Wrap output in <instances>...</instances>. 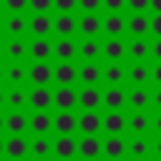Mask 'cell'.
<instances>
[{"instance_id": "cell-1", "label": "cell", "mask_w": 161, "mask_h": 161, "mask_svg": "<svg viewBox=\"0 0 161 161\" xmlns=\"http://www.w3.org/2000/svg\"><path fill=\"white\" fill-rule=\"evenodd\" d=\"M151 86V60H126V88Z\"/></svg>"}, {"instance_id": "cell-2", "label": "cell", "mask_w": 161, "mask_h": 161, "mask_svg": "<svg viewBox=\"0 0 161 161\" xmlns=\"http://www.w3.org/2000/svg\"><path fill=\"white\" fill-rule=\"evenodd\" d=\"M126 38H151V13H126Z\"/></svg>"}, {"instance_id": "cell-3", "label": "cell", "mask_w": 161, "mask_h": 161, "mask_svg": "<svg viewBox=\"0 0 161 161\" xmlns=\"http://www.w3.org/2000/svg\"><path fill=\"white\" fill-rule=\"evenodd\" d=\"M126 136H151V111H126Z\"/></svg>"}, {"instance_id": "cell-4", "label": "cell", "mask_w": 161, "mask_h": 161, "mask_svg": "<svg viewBox=\"0 0 161 161\" xmlns=\"http://www.w3.org/2000/svg\"><path fill=\"white\" fill-rule=\"evenodd\" d=\"M126 111H151V86L126 88Z\"/></svg>"}, {"instance_id": "cell-5", "label": "cell", "mask_w": 161, "mask_h": 161, "mask_svg": "<svg viewBox=\"0 0 161 161\" xmlns=\"http://www.w3.org/2000/svg\"><path fill=\"white\" fill-rule=\"evenodd\" d=\"M126 158L151 161V136H126Z\"/></svg>"}, {"instance_id": "cell-6", "label": "cell", "mask_w": 161, "mask_h": 161, "mask_svg": "<svg viewBox=\"0 0 161 161\" xmlns=\"http://www.w3.org/2000/svg\"><path fill=\"white\" fill-rule=\"evenodd\" d=\"M101 108H106V111H126V86H106V88H101Z\"/></svg>"}, {"instance_id": "cell-7", "label": "cell", "mask_w": 161, "mask_h": 161, "mask_svg": "<svg viewBox=\"0 0 161 161\" xmlns=\"http://www.w3.org/2000/svg\"><path fill=\"white\" fill-rule=\"evenodd\" d=\"M101 33L106 38H126V13H106L101 18Z\"/></svg>"}, {"instance_id": "cell-8", "label": "cell", "mask_w": 161, "mask_h": 161, "mask_svg": "<svg viewBox=\"0 0 161 161\" xmlns=\"http://www.w3.org/2000/svg\"><path fill=\"white\" fill-rule=\"evenodd\" d=\"M101 58L111 63H126V38H106L101 43Z\"/></svg>"}, {"instance_id": "cell-9", "label": "cell", "mask_w": 161, "mask_h": 161, "mask_svg": "<svg viewBox=\"0 0 161 161\" xmlns=\"http://www.w3.org/2000/svg\"><path fill=\"white\" fill-rule=\"evenodd\" d=\"M101 131L106 136H126V111H106Z\"/></svg>"}, {"instance_id": "cell-10", "label": "cell", "mask_w": 161, "mask_h": 161, "mask_svg": "<svg viewBox=\"0 0 161 161\" xmlns=\"http://www.w3.org/2000/svg\"><path fill=\"white\" fill-rule=\"evenodd\" d=\"M126 60H151V38H126Z\"/></svg>"}, {"instance_id": "cell-11", "label": "cell", "mask_w": 161, "mask_h": 161, "mask_svg": "<svg viewBox=\"0 0 161 161\" xmlns=\"http://www.w3.org/2000/svg\"><path fill=\"white\" fill-rule=\"evenodd\" d=\"M101 83H106V86H126V63L106 60L101 65Z\"/></svg>"}, {"instance_id": "cell-12", "label": "cell", "mask_w": 161, "mask_h": 161, "mask_svg": "<svg viewBox=\"0 0 161 161\" xmlns=\"http://www.w3.org/2000/svg\"><path fill=\"white\" fill-rule=\"evenodd\" d=\"M53 106L58 111L78 108V91L73 86H58V91H53Z\"/></svg>"}, {"instance_id": "cell-13", "label": "cell", "mask_w": 161, "mask_h": 161, "mask_svg": "<svg viewBox=\"0 0 161 161\" xmlns=\"http://www.w3.org/2000/svg\"><path fill=\"white\" fill-rule=\"evenodd\" d=\"M53 80L58 86H75L78 83V65L73 60H60L53 68Z\"/></svg>"}, {"instance_id": "cell-14", "label": "cell", "mask_w": 161, "mask_h": 161, "mask_svg": "<svg viewBox=\"0 0 161 161\" xmlns=\"http://www.w3.org/2000/svg\"><path fill=\"white\" fill-rule=\"evenodd\" d=\"M101 121H103L101 111H80V116H78V131L83 136H98L101 133Z\"/></svg>"}, {"instance_id": "cell-15", "label": "cell", "mask_w": 161, "mask_h": 161, "mask_svg": "<svg viewBox=\"0 0 161 161\" xmlns=\"http://www.w3.org/2000/svg\"><path fill=\"white\" fill-rule=\"evenodd\" d=\"M53 153L58 156V161H73L78 156V138H73V136H58L53 141Z\"/></svg>"}, {"instance_id": "cell-16", "label": "cell", "mask_w": 161, "mask_h": 161, "mask_svg": "<svg viewBox=\"0 0 161 161\" xmlns=\"http://www.w3.org/2000/svg\"><path fill=\"white\" fill-rule=\"evenodd\" d=\"M53 128L58 131V136H73L78 131V116L73 111H58L53 116Z\"/></svg>"}, {"instance_id": "cell-17", "label": "cell", "mask_w": 161, "mask_h": 161, "mask_svg": "<svg viewBox=\"0 0 161 161\" xmlns=\"http://www.w3.org/2000/svg\"><path fill=\"white\" fill-rule=\"evenodd\" d=\"M101 156H106V158H126V136H106V138H101Z\"/></svg>"}, {"instance_id": "cell-18", "label": "cell", "mask_w": 161, "mask_h": 161, "mask_svg": "<svg viewBox=\"0 0 161 161\" xmlns=\"http://www.w3.org/2000/svg\"><path fill=\"white\" fill-rule=\"evenodd\" d=\"M78 83L80 86H101V63L98 60H83L78 65Z\"/></svg>"}, {"instance_id": "cell-19", "label": "cell", "mask_w": 161, "mask_h": 161, "mask_svg": "<svg viewBox=\"0 0 161 161\" xmlns=\"http://www.w3.org/2000/svg\"><path fill=\"white\" fill-rule=\"evenodd\" d=\"M78 108L80 111H101V88L98 86H83L78 91Z\"/></svg>"}, {"instance_id": "cell-20", "label": "cell", "mask_w": 161, "mask_h": 161, "mask_svg": "<svg viewBox=\"0 0 161 161\" xmlns=\"http://www.w3.org/2000/svg\"><path fill=\"white\" fill-rule=\"evenodd\" d=\"M28 103H30L33 111H50V106H53V91L48 86H35L30 91V96H28Z\"/></svg>"}, {"instance_id": "cell-21", "label": "cell", "mask_w": 161, "mask_h": 161, "mask_svg": "<svg viewBox=\"0 0 161 161\" xmlns=\"http://www.w3.org/2000/svg\"><path fill=\"white\" fill-rule=\"evenodd\" d=\"M78 33L83 38H98L101 35V15L98 13H83L78 18Z\"/></svg>"}, {"instance_id": "cell-22", "label": "cell", "mask_w": 161, "mask_h": 161, "mask_svg": "<svg viewBox=\"0 0 161 161\" xmlns=\"http://www.w3.org/2000/svg\"><path fill=\"white\" fill-rule=\"evenodd\" d=\"M53 30L60 38H73V33L78 30V18H73V13H60L58 18H53Z\"/></svg>"}, {"instance_id": "cell-23", "label": "cell", "mask_w": 161, "mask_h": 161, "mask_svg": "<svg viewBox=\"0 0 161 161\" xmlns=\"http://www.w3.org/2000/svg\"><path fill=\"white\" fill-rule=\"evenodd\" d=\"M28 78H30L35 86H48V83L53 80V68H50V63L35 60V63L30 65V70H28Z\"/></svg>"}, {"instance_id": "cell-24", "label": "cell", "mask_w": 161, "mask_h": 161, "mask_svg": "<svg viewBox=\"0 0 161 161\" xmlns=\"http://www.w3.org/2000/svg\"><path fill=\"white\" fill-rule=\"evenodd\" d=\"M53 55L58 60H75L78 58V43L73 38H60L55 45H53Z\"/></svg>"}, {"instance_id": "cell-25", "label": "cell", "mask_w": 161, "mask_h": 161, "mask_svg": "<svg viewBox=\"0 0 161 161\" xmlns=\"http://www.w3.org/2000/svg\"><path fill=\"white\" fill-rule=\"evenodd\" d=\"M78 156L80 158H101V138L98 136L78 138Z\"/></svg>"}, {"instance_id": "cell-26", "label": "cell", "mask_w": 161, "mask_h": 161, "mask_svg": "<svg viewBox=\"0 0 161 161\" xmlns=\"http://www.w3.org/2000/svg\"><path fill=\"white\" fill-rule=\"evenodd\" d=\"M78 58L80 60H98L101 58V40L98 38H83L78 43Z\"/></svg>"}, {"instance_id": "cell-27", "label": "cell", "mask_w": 161, "mask_h": 161, "mask_svg": "<svg viewBox=\"0 0 161 161\" xmlns=\"http://www.w3.org/2000/svg\"><path fill=\"white\" fill-rule=\"evenodd\" d=\"M28 126H30L38 136H45V133L53 128V116H50V111H35V113L30 116Z\"/></svg>"}, {"instance_id": "cell-28", "label": "cell", "mask_w": 161, "mask_h": 161, "mask_svg": "<svg viewBox=\"0 0 161 161\" xmlns=\"http://www.w3.org/2000/svg\"><path fill=\"white\" fill-rule=\"evenodd\" d=\"M28 141L23 138V136H10L8 141H5V153H8V158H13V161H23V156L28 153Z\"/></svg>"}, {"instance_id": "cell-29", "label": "cell", "mask_w": 161, "mask_h": 161, "mask_svg": "<svg viewBox=\"0 0 161 161\" xmlns=\"http://www.w3.org/2000/svg\"><path fill=\"white\" fill-rule=\"evenodd\" d=\"M28 28H30V30H33L38 38H45V35L53 30V18H50L48 13H35V15L30 18Z\"/></svg>"}, {"instance_id": "cell-30", "label": "cell", "mask_w": 161, "mask_h": 161, "mask_svg": "<svg viewBox=\"0 0 161 161\" xmlns=\"http://www.w3.org/2000/svg\"><path fill=\"white\" fill-rule=\"evenodd\" d=\"M28 53H30L35 60H48V58L53 55V45H50V40H45V38H35V40L28 45Z\"/></svg>"}, {"instance_id": "cell-31", "label": "cell", "mask_w": 161, "mask_h": 161, "mask_svg": "<svg viewBox=\"0 0 161 161\" xmlns=\"http://www.w3.org/2000/svg\"><path fill=\"white\" fill-rule=\"evenodd\" d=\"M28 146H30L28 151H30L35 158H40V161H45V158L53 153V141H50V138H45V136H38V138H35V141H30Z\"/></svg>"}, {"instance_id": "cell-32", "label": "cell", "mask_w": 161, "mask_h": 161, "mask_svg": "<svg viewBox=\"0 0 161 161\" xmlns=\"http://www.w3.org/2000/svg\"><path fill=\"white\" fill-rule=\"evenodd\" d=\"M5 128H8L13 136H20V133L28 128V118H25L23 113H10V116L5 118Z\"/></svg>"}, {"instance_id": "cell-33", "label": "cell", "mask_w": 161, "mask_h": 161, "mask_svg": "<svg viewBox=\"0 0 161 161\" xmlns=\"http://www.w3.org/2000/svg\"><path fill=\"white\" fill-rule=\"evenodd\" d=\"M25 53H28V45H25L23 40H10V43H8V55H10V60H20Z\"/></svg>"}, {"instance_id": "cell-34", "label": "cell", "mask_w": 161, "mask_h": 161, "mask_svg": "<svg viewBox=\"0 0 161 161\" xmlns=\"http://www.w3.org/2000/svg\"><path fill=\"white\" fill-rule=\"evenodd\" d=\"M5 75H8V80H10V83H23V80L28 78V70H25L23 65L13 63V65L8 68V73H5Z\"/></svg>"}, {"instance_id": "cell-35", "label": "cell", "mask_w": 161, "mask_h": 161, "mask_svg": "<svg viewBox=\"0 0 161 161\" xmlns=\"http://www.w3.org/2000/svg\"><path fill=\"white\" fill-rule=\"evenodd\" d=\"M25 28H28V20H25L23 15H13V18L8 20V33H13V35H20Z\"/></svg>"}, {"instance_id": "cell-36", "label": "cell", "mask_w": 161, "mask_h": 161, "mask_svg": "<svg viewBox=\"0 0 161 161\" xmlns=\"http://www.w3.org/2000/svg\"><path fill=\"white\" fill-rule=\"evenodd\" d=\"M126 13H151L148 0H126Z\"/></svg>"}, {"instance_id": "cell-37", "label": "cell", "mask_w": 161, "mask_h": 161, "mask_svg": "<svg viewBox=\"0 0 161 161\" xmlns=\"http://www.w3.org/2000/svg\"><path fill=\"white\" fill-rule=\"evenodd\" d=\"M101 8L106 13H126V0H101Z\"/></svg>"}, {"instance_id": "cell-38", "label": "cell", "mask_w": 161, "mask_h": 161, "mask_svg": "<svg viewBox=\"0 0 161 161\" xmlns=\"http://www.w3.org/2000/svg\"><path fill=\"white\" fill-rule=\"evenodd\" d=\"M8 103H10L13 108H20L23 103H28V96H25L23 91H18V88H15V91H10V93H8Z\"/></svg>"}, {"instance_id": "cell-39", "label": "cell", "mask_w": 161, "mask_h": 161, "mask_svg": "<svg viewBox=\"0 0 161 161\" xmlns=\"http://www.w3.org/2000/svg\"><path fill=\"white\" fill-rule=\"evenodd\" d=\"M53 8H58V13H73L78 8V0H53Z\"/></svg>"}, {"instance_id": "cell-40", "label": "cell", "mask_w": 161, "mask_h": 161, "mask_svg": "<svg viewBox=\"0 0 161 161\" xmlns=\"http://www.w3.org/2000/svg\"><path fill=\"white\" fill-rule=\"evenodd\" d=\"M28 5H30V10H35V13H48V10L53 8V0H28Z\"/></svg>"}, {"instance_id": "cell-41", "label": "cell", "mask_w": 161, "mask_h": 161, "mask_svg": "<svg viewBox=\"0 0 161 161\" xmlns=\"http://www.w3.org/2000/svg\"><path fill=\"white\" fill-rule=\"evenodd\" d=\"M78 8L83 13H98L101 10V0H78Z\"/></svg>"}, {"instance_id": "cell-42", "label": "cell", "mask_w": 161, "mask_h": 161, "mask_svg": "<svg viewBox=\"0 0 161 161\" xmlns=\"http://www.w3.org/2000/svg\"><path fill=\"white\" fill-rule=\"evenodd\" d=\"M151 38H161V13H151Z\"/></svg>"}, {"instance_id": "cell-43", "label": "cell", "mask_w": 161, "mask_h": 161, "mask_svg": "<svg viewBox=\"0 0 161 161\" xmlns=\"http://www.w3.org/2000/svg\"><path fill=\"white\" fill-rule=\"evenodd\" d=\"M151 136H161V111H151Z\"/></svg>"}, {"instance_id": "cell-44", "label": "cell", "mask_w": 161, "mask_h": 161, "mask_svg": "<svg viewBox=\"0 0 161 161\" xmlns=\"http://www.w3.org/2000/svg\"><path fill=\"white\" fill-rule=\"evenodd\" d=\"M151 86H161V60H151Z\"/></svg>"}, {"instance_id": "cell-45", "label": "cell", "mask_w": 161, "mask_h": 161, "mask_svg": "<svg viewBox=\"0 0 161 161\" xmlns=\"http://www.w3.org/2000/svg\"><path fill=\"white\" fill-rule=\"evenodd\" d=\"M151 111H161V86H151Z\"/></svg>"}, {"instance_id": "cell-46", "label": "cell", "mask_w": 161, "mask_h": 161, "mask_svg": "<svg viewBox=\"0 0 161 161\" xmlns=\"http://www.w3.org/2000/svg\"><path fill=\"white\" fill-rule=\"evenodd\" d=\"M151 161H161V136H151Z\"/></svg>"}, {"instance_id": "cell-47", "label": "cell", "mask_w": 161, "mask_h": 161, "mask_svg": "<svg viewBox=\"0 0 161 161\" xmlns=\"http://www.w3.org/2000/svg\"><path fill=\"white\" fill-rule=\"evenodd\" d=\"M151 60H161V38H151Z\"/></svg>"}, {"instance_id": "cell-48", "label": "cell", "mask_w": 161, "mask_h": 161, "mask_svg": "<svg viewBox=\"0 0 161 161\" xmlns=\"http://www.w3.org/2000/svg\"><path fill=\"white\" fill-rule=\"evenodd\" d=\"M5 5L10 10H23V8H28V0H5Z\"/></svg>"}, {"instance_id": "cell-49", "label": "cell", "mask_w": 161, "mask_h": 161, "mask_svg": "<svg viewBox=\"0 0 161 161\" xmlns=\"http://www.w3.org/2000/svg\"><path fill=\"white\" fill-rule=\"evenodd\" d=\"M151 5V13H161V0H148Z\"/></svg>"}, {"instance_id": "cell-50", "label": "cell", "mask_w": 161, "mask_h": 161, "mask_svg": "<svg viewBox=\"0 0 161 161\" xmlns=\"http://www.w3.org/2000/svg\"><path fill=\"white\" fill-rule=\"evenodd\" d=\"M3 153H5V141L0 138V156H3Z\"/></svg>"}, {"instance_id": "cell-51", "label": "cell", "mask_w": 161, "mask_h": 161, "mask_svg": "<svg viewBox=\"0 0 161 161\" xmlns=\"http://www.w3.org/2000/svg\"><path fill=\"white\" fill-rule=\"evenodd\" d=\"M3 128H5V118L0 116V131H3Z\"/></svg>"}, {"instance_id": "cell-52", "label": "cell", "mask_w": 161, "mask_h": 161, "mask_svg": "<svg viewBox=\"0 0 161 161\" xmlns=\"http://www.w3.org/2000/svg\"><path fill=\"white\" fill-rule=\"evenodd\" d=\"M106 161H126V158H106Z\"/></svg>"}, {"instance_id": "cell-53", "label": "cell", "mask_w": 161, "mask_h": 161, "mask_svg": "<svg viewBox=\"0 0 161 161\" xmlns=\"http://www.w3.org/2000/svg\"><path fill=\"white\" fill-rule=\"evenodd\" d=\"M3 75H5V73H3V68H0V80H3Z\"/></svg>"}, {"instance_id": "cell-54", "label": "cell", "mask_w": 161, "mask_h": 161, "mask_svg": "<svg viewBox=\"0 0 161 161\" xmlns=\"http://www.w3.org/2000/svg\"><path fill=\"white\" fill-rule=\"evenodd\" d=\"M83 161H98V158H83Z\"/></svg>"}, {"instance_id": "cell-55", "label": "cell", "mask_w": 161, "mask_h": 161, "mask_svg": "<svg viewBox=\"0 0 161 161\" xmlns=\"http://www.w3.org/2000/svg\"><path fill=\"white\" fill-rule=\"evenodd\" d=\"M0 106H3V93H0Z\"/></svg>"}, {"instance_id": "cell-56", "label": "cell", "mask_w": 161, "mask_h": 161, "mask_svg": "<svg viewBox=\"0 0 161 161\" xmlns=\"http://www.w3.org/2000/svg\"><path fill=\"white\" fill-rule=\"evenodd\" d=\"M0 53H3V45H0Z\"/></svg>"}, {"instance_id": "cell-57", "label": "cell", "mask_w": 161, "mask_h": 161, "mask_svg": "<svg viewBox=\"0 0 161 161\" xmlns=\"http://www.w3.org/2000/svg\"><path fill=\"white\" fill-rule=\"evenodd\" d=\"M0 28H3V23H0Z\"/></svg>"}, {"instance_id": "cell-58", "label": "cell", "mask_w": 161, "mask_h": 161, "mask_svg": "<svg viewBox=\"0 0 161 161\" xmlns=\"http://www.w3.org/2000/svg\"><path fill=\"white\" fill-rule=\"evenodd\" d=\"M126 161H128V158H126ZM141 161H143V158H141Z\"/></svg>"}, {"instance_id": "cell-59", "label": "cell", "mask_w": 161, "mask_h": 161, "mask_svg": "<svg viewBox=\"0 0 161 161\" xmlns=\"http://www.w3.org/2000/svg\"><path fill=\"white\" fill-rule=\"evenodd\" d=\"M38 161H40V158H38Z\"/></svg>"}]
</instances>
